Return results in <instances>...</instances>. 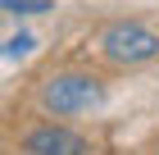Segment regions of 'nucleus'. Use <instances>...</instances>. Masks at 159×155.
<instances>
[{"label": "nucleus", "instance_id": "nucleus-3", "mask_svg": "<svg viewBox=\"0 0 159 155\" xmlns=\"http://www.w3.org/2000/svg\"><path fill=\"white\" fill-rule=\"evenodd\" d=\"M18 155H91V142L73 123L41 114V123H27L18 132Z\"/></svg>", "mask_w": 159, "mask_h": 155}, {"label": "nucleus", "instance_id": "nucleus-4", "mask_svg": "<svg viewBox=\"0 0 159 155\" xmlns=\"http://www.w3.org/2000/svg\"><path fill=\"white\" fill-rule=\"evenodd\" d=\"M9 18H32V14H50L55 0H0Z\"/></svg>", "mask_w": 159, "mask_h": 155}, {"label": "nucleus", "instance_id": "nucleus-6", "mask_svg": "<svg viewBox=\"0 0 159 155\" xmlns=\"http://www.w3.org/2000/svg\"><path fill=\"white\" fill-rule=\"evenodd\" d=\"M155 155H159V151H155Z\"/></svg>", "mask_w": 159, "mask_h": 155}, {"label": "nucleus", "instance_id": "nucleus-2", "mask_svg": "<svg viewBox=\"0 0 159 155\" xmlns=\"http://www.w3.org/2000/svg\"><path fill=\"white\" fill-rule=\"evenodd\" d=\"M91 50H96V60L114 64V69H141V64L159 60V32L141 18H114L91 32Z\"/></svg>", "mask_w": 159, "mask_h": 155}, {"label": "nucleus", "instance_id": "nucleus-5", "mask_svg": "<svg viewBox=\"0 0 159 155\" xmlns=\"http://www.w3.org/2000/svg\"><path fill=\"white\" fill-rule=\"evenodd\" d=\"M37 50V36L32 32H14L9 41H5V60H23V55H32Z\"/></svg>", "mask_w": 159, "mask_h": 155}, {"label": "nucleus", "instance_id": "nucleus-1", "mask_svg": "<svg viewBox=\"0 0 159 155\" xmlns=\"http://www.w3.org/2000/svg\"><path fill=\"white\" fill-rule=\"evenodd\" d=\"M109 100V82L91 69H50L46 78L32 91V105L46 119H86V114H100Z\"/></svg>", "mask_w": 159, "mask_h": 155}]
</instances>
